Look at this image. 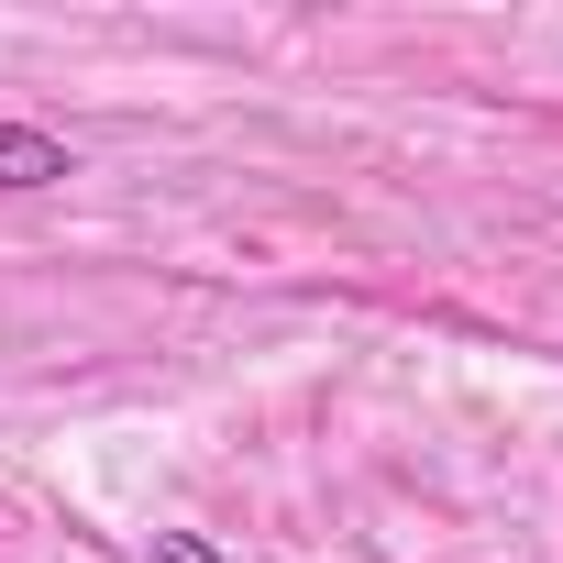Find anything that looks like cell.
Masks as SVG:
<instances>
[{
    "label": "cell",
    "instance_id": "cell-1",
    "mask_svg": "<svg viewBox=\"0 0 563 563\" xmlns=\"http://www.w3.org/2000/svg\"><path fill=\"white\" fill-rule=\"evenodd\" d=\"M67 177H78L67 133H45V122H23V111H0V188H67Z\"/></svg>",
    "mask_w": 563,
    "mask_h": 563
},
{
    "label": "cell",
    "instance_id": "cell-2",
    "mask_svg": "<svg viewBox=\"0 0 563 563\" xmlns=\"http://www.w3.org/2000/svg\"><path fill=\"white\" fill-rule=\"evenodd\" d=\"M144 563H221V541H210V530H155Z\"/></svg>",
    "mask_w": 563,
    "mask_h": 563
}]
</instances>
